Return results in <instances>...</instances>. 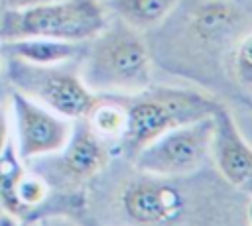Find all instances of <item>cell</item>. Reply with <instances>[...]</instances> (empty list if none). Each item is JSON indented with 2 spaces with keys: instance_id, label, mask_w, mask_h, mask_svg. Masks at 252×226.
<instances>
[{
  "instance_id": "2e32d148",
  "label": "cell",
  "mask_w": 252,
  "mask_h": 226,
  "mask_svg": "<svg viewBox=\"0 0 252 226\" xmlns=\"http://www.w3.org/2000/svg\"><path fill=\"white\" fill-rule=\"evenodd\" d=\"M16 197H18V206H20V216L33 212L35 208H39L47 197H49V183L39 177V175H32V173H24L18 189H16Z\"/></svg>"
},
{
  "instance_id": "52a82bcc",
  "label": "cell",
  "mask_w": 252,
  "mask_h": 226,
  "mask_svg": "<svg viewBox=\"0 0 252 226\" xmlns=\"http://www.w3.org/2000/svg\"><path fill=\"white\" fill-rule=\"evenodd\" d=\"M175 179L142 173L130 179L118 197L120 210L134 224H173L179 222L187 200Z\"/></svg>"
},
{
  "instance_id": "8fae6325",
  "label": "cell",
  "mask_w": 252,
  "mask_h": 226,
  "mask_svg": "<svg viewBox=\"0 0 252 226\" xmlns=\"http://www.w3.org/2000/svg\"><path fill=\"white\" fill-rule=\"evenodd\" d=\"M87 41H63L49 37H22L2 41V51L10 59H18L30 65H61L85 53Z\"/></svg>"
},
{
  "instance_id": "3957f363",
  "label": "cell",
  "mask_w": 252,
  "mask_h": 226,
  "mask_svg": "<svg viewBox=\"0 0 252 226\" xmlns=\"http://www.w3.org/2000/svg\"><path fill=\"white\" fill-rule=\"evenodd\" d=\"M106 22L102 0H59L28 8H6L0 18V39L49 37L85 43Z\"/></svg>"
},
{
  "instance_id": "ffe728a7",
  "label": "cell",
  "mask_w": 252,
  "mask_h": 226,
  "mask_svg": "<svg viewBox=\"0 0 252 226\" xmlns=\"http://www.w3.org/2000/svg\"><path fill=\"white\" fill-rule=\"evenodd\" d=\"M6 8H8V0H0V18H2V14L6 12Z\"/></svg>"
},
{
  "instance_id": "30bf717a",
  "label": "cell",
  "mask_w": 252,
  "mask_h": 226,
  "mask_svg": "<svg viewBox=\"0 0 252 226\" xmlns=\"http://www.w3.org/2000/svg\"><path fill=\"white\" fill-rule=\"evenodd\" d=\"M242 12L228 0H199L189 12V33L205 49H222L236 35Z\"/></svg>"
},
{
  "instance_id": "7c38bea8",
  "label": "cell",
  "mask_w": 252,
  "mask_h": 226,
  "mask_svg": "<svg viewBox=\"0 0 252 226\" xmlns=\"http://www.w3.org/2000/svg\"><path fill=\"white\" fill-rule=\"evenodd\" d=\"M102 4L114 18L138 31H148L163 24L173 14L179 0H102Z\"/></svg>"
},
{
  "instance_id": "7a4b0ae2",
  "label": "cell",
  "mask_w": 252,
  "mask_h": 226,
  "mask_svg": "<svg viewBox=\"0 0 252 226\" xmlns=\"http://www.w3.org/2000/svg\"><path fill=\"white\" fill-rule=\"evenodd\" d=\"M220 102L217 98L193 88L150 85L124 98L126 128L118 143V151L126 159L134 161V157L156 138L177 126L213 116Z\"/></svg>"
},
{
  "instance_id": "277c9868",
  "label": "cell",
  "mask_w": 252,
  "mask_h": 226,
  "mask_svg": "<svg viewBox=\"0 0 252 226\" xmlns=\"http://www.w3.org/2000/svg\"><path fill=\"white\" fill-rule=\"evenodd\" d=\"M8 75L16 90L69 120L85 118L98 100V92L91 90L81 75L57 69V65H30L10 59Z\"/></svg>"
},
{
  "instance_id": "44dd1931",
  "label": "cell",
  "mask_w": 252,
  "mask_h": 226,
  "mask_svg": "<svg viewBox=\"0 0 252 226\" xmlns=\"http://www.w3.org/2000/svg\"><path fill=\"white\" fill-rule=\"evenodd\" d=\"M250 104H252V92H250Z\"/></svg>"
},
{
  "instance_id": "4fadbf2b",
  "label": "cell",
  "mask_w": 252,
  "mask_h": 226,
  "mask_svg": "<svg viewBox=\"0 0 252 226\" xmlns=\"http://www.w3.org/2000/svg\"><path fill=\"white\" fill-rule=\"evenodd\" d=\"M91 130L110 147L118 149V143L122 140L124 128H126V106L120 100H102L98 96L96 104L91 108V112L85 116Z\"/></svg>"
},
{
  "instance_id": "9a60e30c",
  "label": "cell",
  "mask_w": 252,
  "mask_h": 226,
  "mask_svg": "<svg viewBox=\"0 0 252 226\" xmlns=\"http://www.w3.org/2000/svg\"><path fill=\"white\" fill-rule=\"evenodd\" d=\"M228 61H230L228 71L234 83L238 85V88L250 94L252 92V29L242 33L234 41Z\"/></svg>"
},
{
  "instance_id": "9c48e42d",
  "label": "cell",
  "mask_w": 252,
  "mask_h": 226,
  "mask_svg": "<svg viewBox=\"0 0 252 226\" xmlns=\"http://www.w3.org/2000/svg\"><path fill=\"white\" fill-rule=\"evenodd\" d=\"M55 155V175L67 187H79L108 165L112 149L91 130L85 118H79L73 120L71 136Z\"/></svg>"
},
{
  "instance_id": "ac0fdd59",
  "label": "cell",
  "mask_w": 252,
  "mask_h": 226,
  "mask_svg": "<svg viewBox=\"0 0 252 226\" xmlns=\"http://www.w3.org/2000/svg\"><path fill=\"white\" fill-rule=\"evenodd\" d=\"M49 2H59V0H8V8H28V6L49 4Z\"/></svg>"
},
{
  "instance_id": "6da1fadb",
  "label": "cell",
  "mask_w": 252,
  "mask_h": 226,
  "mask_svg": "<svg viewBox=\"0 0 252 226\" xmlns=\"http://www.w3.org/2000/svg\"><path fill=\"white\" fill-rule=\"evenodd\" d=\"M94 92L130 96L152 85V55L142 31L114 18L87 41L81 73Z\"/></svg>"
},
{
  "instance_id": "ba28073f",
  "label": "cell",
  "mask_w": 252,
  "mask_h": 226,
  "mask_svg": "<svg viewBox=\"0 0 252 226\" xmlns=\"http://www.w3.org/2000/svg\"><path fill=\"white\" fill-rule=\"evenodd\" d=\"M211 155L220 177L230 187L252 195V143L242 136L224 104H219L213 112Z\"/></svg>"
},
{
  "instance_id": "d6986e66",
  "label": "cell",
  "mask_w": 252,
  "mask_h": 226,
  "mask_svg": "<svg viewBox=\"0 0 252 226\" xmlns=\"http://www.w3.org/2000/svg\"><path fill=\"white\" fill-rule=\"evenodd\" d=\"M246 218H248V222L252 224V197H250V200H248V204H246Z\"/></svg>"
},
{
  "instance_id": "8992f818",
  "label": "cell",
  "mask_w": 252,
  "mask_h": 226,
  "mask_svg": "<svg viewBox=\"0 0 252 226\" xmlns=\"http://www.w3.org/2000/svg\"><path fill=\"white\" fill-rule=\"evenodd\" d=\"M12 110L16 120V151L22 161L55 155L67 143L73 120L49 110L32 96L12 90Z\"/></svg>"
},
{
  "instance_id": "5bb4252c",
  "label": "cell",
  "mask_w": 252,
  "mask_h": 226,
  "mask_svg": "<svg viewBox=\"0 0 252 226\" xmlns=\"http://www.w3.org/2000/svg\"><path fill=\"white\" fill-rule=\"evenodd\" d=\"M24 173H26L24 161L18 155L14 143L8 141V145L0 153V206L12 216H20L16 189Z\"/></svg>"
},
{
  "instance_id": "e0dca14e",
  "label": "cell",
  "mask_w": 252,
  "mask_h": 226,
  "mask_svg": "<svg viewBox=\"0 0 252 226\" xmlns=\"http://www.w3.org/2000/svg\"><path fill=\"white\" fill-rule=\"evenodd\" d=\"M10 141V130H8V120H6V114L0 110V153L4 151V147L8 145Z\"/></svg>"
},
{
  "instance_id": "5b68a950",
  "label": "cell",
  "mask_w": 252,
  "mask_h": 226,
  "mask_svg": "<svg viewBox=\"0 0 252 226\" xmlns=\"http://www.w3.org/2000/svg\"><path fill=\"white\" fill-rule=\"evenodd\" d=\"M213 116L177 126L148 143L134 163L140 173L181 179L197 173L211 155Z\"/></svg>"
}]
</instances>
